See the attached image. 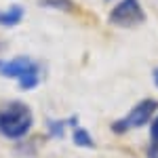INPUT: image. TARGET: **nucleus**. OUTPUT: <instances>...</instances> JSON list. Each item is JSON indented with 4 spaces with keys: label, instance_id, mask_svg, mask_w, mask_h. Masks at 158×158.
<instances>
[{
    "label": "nucleus",
    "instance_id": "1",
    "mask_svg": "<svg viewBox=\"0 0 158 158\" xmlns=\"http://www.w3.org/2000/svg\"><path fill=\"white\" fill-rule=\"evenodd\" d=\"M0 76L17 80L23 91H32L42 80V68L27 55H19L13 59H0Z\"/></svg>",
    "mask_w": 158,
    "mask_h": 158
},
{
    "label": "nucleus",
    "instance_id": "2",
    "mask_svg": "<svg viewBox=\"0 0 158 158\" xmlns=\"http://www.w3.org/2000/svg\"><path fill=\"white\" fill-rule=\"evenodd\" d=\"M34 127V114L21 101H13L0 110V135L6 139H23Z\"/></svg>",
    "mask_w": 158,
    "mask_h": 158
},
{
    "label": "nucleus",
    "instance_id": "3",
    "mask_svg": "<svg viewBox=\"0 0 158 158\" xmlns=\"http://www.w3.org/2000/svg\"><path fill=\"white\" fill-rule=\"evenodd\" d=\"M158 114V99H141L139 103H135L133 108L129 110V114L124 116V118H118V120H114L110 124V129H112V133L114 135H124L129 133V131H137V129H143L148 127L152 118Z\"/></svg>",
    "mask_w": 158,
    "mask_h": 158
},
{
    "label": "nucleus",
    "instance_id": "4",
    "mask_svg": "<svg viewBox=\"0 0 158 158\" xmlns=\"http://www.w3.org/2000/svg\"><path fill=\"white\" fill-rule=\"evenodd\" d=\"M108 21L122 30H133L146 23V11L141 0H120L108 15Z\"/></svg>",
    "mask_w": 158,
    "mask_h": 158
},
{
    "label": "nucleus",
    "instance_id": "5",
    "mask_svg": "<svg viewBox=\"0 0 158 158\" xmlns=\"http://www.w3.org/2000/svg\"><path fill=\"white\" fill-rule=\"evenodd\" d=\"M25 15L23 6H9L4 11H0V27H15L17 23H21Z\"/></svg>",
    "mask_w": 158,
    "mask_h": 158
},
{
    "label": "nucleus",
    "instance_id": "6",
    "mask_svg": "<svg viewBox=\"0 0 158 158\" xmlns=\"http://www.w3.org/2000/svg\"><path fill=\"white\" fill-rule=\"evenodd\" d=\"M72 141H74V146H78V148H89V150L95 148V139L89 133V129H85V127H76L72 131Z\"/></svg>",
    "mask_w": 158,
    "mask_h": 158
},
{
    "label": "nucleus",
    "instance_id": "7",
    "mask_svg": "<svg viewBox=\"0 0 158 158\" xmlns=\"http://www.w3.org/2000/svg\"><path fill=\"white\" fill-rule=\"evenodd\" d=\"M70 124L76 129V127H78V124H76V118H70V120H65V118H61V120H49L47 122V129H49L51 137H63L65 129H68Z\"/></svg>",
    "mask_w": 158,
    "mask_h": 158
},
{
    "label": "nucleus",
    "instance_id": "8",
    "mask_svg": "<svg viewBox=\"0 0 158 158\" xmlns=\"http://www.w3.org/2000/svg\"><path fill=\"white\" fill-rule=\"evenodd\" d=\"M40 6L55 9V11H72L74 2L72 0H40Z\"/></svg>",
    "mask_w": 158,
    "mask_h": 158
},
{
    "label": "nucleus",
    "instance_id": "9",
    "mask_svg": "<svg viewBox=\"0 0 158 158\" xmlns=\"http://www.w3.org/2000/svg\"><path fill=\"white\" fill-rule=\"evenodd\" d=\"M150 146L158 148V114L150 122Z\"/></svg>",
    "mask_w": 158,
    "mask_h": 158
},
{
    "label": "nucleus",
    "instance_id": "10",
    "mask_svg": "<svg viewBox=\"0 0 158 158\" xmlns=\"http://www.w3.org/2000/svg\"><path fill=\"white\" fill-rule=\"evenodd\" d=\"M146 158H158V148L148 146V150H146Z\"/></svg>",
    "mask_w": 158,
    "mask_h": 158
},
{
    "label": "nucleus",
    "instance_id": "11",
    "mask_svg": "<svg viewBox=\"0 0 158 158\" xmlns=\"http://www.w3.org/2000/svg\"><path fill=\"white\" fill-rule=\"evenodd\" d=\"M152 80H154V85L158 86V68H154V72H152Z\"/></svg>",
    "mask_w": 158,
    "mask_h": 158
}]
</instances>
